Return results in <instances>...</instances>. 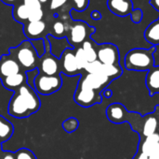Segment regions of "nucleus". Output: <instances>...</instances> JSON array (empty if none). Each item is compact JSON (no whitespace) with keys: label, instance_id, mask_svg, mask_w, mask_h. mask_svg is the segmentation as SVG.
Returning <instances> with one entry per match:
<instances>
[{"label":"nucleus","instance_id":"33","mask_svg":"<svg viewBox=\"0 0 159 159\" xmlns=\"http://www.w3.org/2000/svg\"><path fill=\"white\" fill-rule=\"evenodd\" d=\"M68 0H50L49 1V9L52 11L58 10L66 5Z\"/></svg>","mask_w":159,"mask_h":159},{"label":"nucleus","instance_id":"19","mask_svg":"<svg viewBox=\"0 0 159 159\" xmlns=\"http://www.w3.org/2000/svg\"><path fill=\"white\" fill-rule=\"evenodd\" d=\"M29 15H30L29 8L25 5H23L21 1L18 2L13 6L12 16L16 22L25 24L26 22H29Z\"/></svg>","mask_w":159,"mask_h":159},{"label":"nucleus","instance_id":"40","mask_svg":"<svg viewBox=\"0 0 159 159\" xmlns=\"http://www.w3.org/2000/svg\"><path fill=\"white\" fill-rule=\"evenodd\" d=\"M150 3L155 8L159 10V0H150Z\"/></svg>","mask_w":159,"mask_h":159},{"label":"nucleus","instance_id":"15","mask_svg":"<svg viewBox=\"0 0 159 159\" xmlns=\"http://www.w3.org/2000/svg\"><path fill=\"white\" fill-rule=\"evenodd\" d=\"M2 85L9 91H16L17 89H19L20 86H22L25 83H28V76L26 74V72H20L11 76H8L5 79L0 80Z\"/></svg>","mask_w":159,"mask_h":159},{"label":"nucleus","instance_id":"26","mask_svg":"<svg viewBox=\"0 0 159 159\" xmlns=\"http://www.w3.org/2000/svg\"><path fill=\"white\" fill-rule=\"evenodd\" d=\"M79 127V122L75 117H69L62 123V128L68 133L75 132Z\"/></svg>","mask_w":159,"mask_h":159},{"label":"nucleus","instance_id":"34","mask_svg":"<svg viewBox=\"0 0 159 159\" xmlns=\"http://www.w3.org/2000/svg\"><path fill=\"white\" fill-rule=\"evenodd\" d=\"M132 159H148V157L144 153H143L141 150H138Z\"/></svg>","mask_w":159,"mask_h":159},{"label":"nucleus","instance_id":"8","mask_svg":"<svg viewBox=\"0 0 159 159\" xmlns=\"http://www.w3.org/2000/svg\"><path fill=\"white\" fill-rule=\"evenodd\" d=\"M44 40L46 44V52L39 58V63L37 67L38 73L45 75H61V65L60 58L56 57L50 52L49 43L48 38L46 37Z\"/></svg>","mask_w":159,"mask_h":159},{"label":"nucleus","instance_id":"20","mask_svg":"<svg viewBox=\"0 0 159 159\" xmlns=\"http://www.w3.org/2000/svg\"><path fill=\"white\" fill-rule=\"evenodd\" d=\"M14 132L13 125L4 116L0 115V144L8 141Z\"/></svg>","mask_w":159,"mask_h":159},{"label":"nucleus","instance_id":"31","mask_svg":"<svg viewBox=\"0 0 159 159\" xmlns=\"http://www.w3.org/2000/svg\"><path fill=\"white\" fill-rule=\"evenodd\" d=\"M73 2V8L77 11H84L89 4V0H71Z\"/></svg>","mask_w":159,"mask_h":159},{"label":"nucleus","instance_id":"6","mask_svg":"<svg viewBox=\"0 0 159 159\" xmlns=\"http://www.w3.org/2000/svg\"><path fill=\"white\" fill-rule=\"evenodd\" d=\"M94 27L89 26L82 21L74 22L69 26L66 38L73 49L80 47L86 40L89 39L90 35L94 33Z\"/></svg>","mask_w":159,"mask_h":159},{"label":"nucleus","instance_id":"25","mask_svg":"<svg viewBox=\"0 0 159 159\" xmlns=\"http://www.w3.org/2000/svg\"><path fill=\"white\" fill-rule=\"evenodd\" d=\"M75 60H76V63H77V66H78L79 69L81 71H83L89 62L87 60V57H86L85 52H84V51H83L81 46L78 47V48H75Z\"/></svg>","mask_w":159,"mask_h":159},{"label":"nucleus","instance_id":"17","mask_svg":"<svg viewBox=\"0 0 159 159\" xmlns=\"http://www.w3.org/2000/svg\"><path fill=\"white\" fill-rule=\"evenodd\" d=\"M159 132V123L154 113H150L144 116V122L143 125L142 134L140 138H145L155 133Z\"/></svg>","mask_w":159,"mask_h":159},{"label":"nucleus","instance_id":"1","mask_svg":"<svg viewBox=\"0 0 159 159\" xmlns=\"http://www.w3.org/2000/svg\"><path fill=\"white\" fill-rule=\"evenodd\" d=\"M40 107L41 101L38 94L29 83H25L13 92L7 112L10 116L22 119L38 112Z\"/></svg>","mask_w":159,"mask_h":159},{"label":"nucleus","instance_id":"7","mask_svg":"<svg viewBox=\"0 0 159 159\" xmlns=\"http://www.w3.org/2000/svg\"><path fill=\"white\" fill-rule=\"evenodd\" d=\"M74 100L77 105L83 108H89L95 104L102 103V97L100 93L78 82L76 90L74 95Z\"/></svg>","mask_w":159,"mask_h":159},{"label":"nucleus","instance_id":"21","mask_svg":"<svg viewBox=\"0 0 159 159\" xmlns=\"http://www.w3.org/2000/svg\"><path fill=\"white\" fill-rule=\"evenodd\" d=\"M69 25H67L62 20H56L52 25H51V29H50V36H52L53 37L56 38H63L66 37L68 30H69Z\"/></svg>","mask_w":159,"mask_h":159},{"label":"nucleus","instance_id":"16","mask_svg":"<svg viewBox=\"0 0 159 159\" xmlns=\"http://www.w3.org/2000/svg\"><path fill=\"white\" fill-rule=\"evenodd\" d=\"M138 150H141L147 157L159 150V132L145 138H140Z\"/></svg>","mask_w":159,"mask_h":159},{"label":"nucleus","instance_id":"42","mask_svg":"<svg viewBox=\"0 0 159 159\" xmlns=\"http://www.w3.org/2000/svg\"><path fill=\"white\" fill-rule=\"evenodd\" d=\"M40 3H41V5H43V4H47L48 2H49L50 0H38Z\"/></svg>","mask_w":159,"mask_h":159},{"label":"nucleus","instance_id":"28","mask_svg":"<svg viewBox=\"0 0 159 159\" xmlns=\"http://www.w3.org/2000/svg\"><path fill=\"white\" fill-rule=\"evenodd\" d=\"M15 159H37L35 155L29 149L20 148L14 153Z\"/></svg>","mask_w":159,"mask_h":159},{"label":"nucleus","instance_id":"39","mask_svg":"<svg viewBox=\"0 0 159 159\" xmlns=\"http://www.w3.org/2000/svg\"><path fill=\"white\" fill-rule=\"evenodd\" d=\"M148 159H159V150L148 156Z\"/></svg>","mask_w":159,"mask_h":159},{"label":"nucleus","instance_id":"24","mask_svg":"<svg viewBox=\"0 0 159 159\" xmlns=\"http://www.w3.org/2000/svg\"><path fill=\"white\" fill-rule=\"evenodd\" d=\"M102 73L104 74L105 76L109 77L112 81H114L115 79H117L122 75L123 70H122L120 65L113 66V65H103L102 64Z\"/></svg>","mask_w":159,"mask_h":159},{"label":"nucleus","instance_id":"27","mask_svg":"<svg viewBox=\"0 0 159 159\" xmlns=\"http://www.w3.org/2000/svg\"><path fill=\"white\" fill-rule=\"evenodd\" d=\"M102 64L99 60H96V61L88 63L84 70L86 71V73H89V74L102 73Z\"/></svg>","mask_w":159,"mask_h":159},{"label":"nucleus","instance_id":"9","mask_svg":"<svg viewBox=\"0 0 159 159\" xmlns=\"http://www.w3.org/2000/svg\"><path fill=\"white\" fill-rule=\"evenodd\" d=\"M97 59L103 65H119V51L118 48L111 43H104L96 46Z\"/></svg>","mask_w":159,"mask_h":159},{"label":"nucleus","instance_id":"2","mask_svg":"<svg viewBox=\"0 0 159 159\" xmlns=\"http://www.w3.org/2000/svg\"><path fill=\"white\" fill-rule=\"evenodd\" d=\"M8 53L16 59L22 71L27 73L37 69L40 57L31 40L26 39L18 46L9 48Z\"/></svg>","mask_w":159,"mask_h":159},{"label":"nucleus","instance_id":"32","mask_svg":"<svg viewBox=\"0 0 159 159\" xmlns=\"http://www.w3.org/2000/svg\"><path fill=\"white\" fill-rule=\"evenodd\" d=\"M44 17V11L43 9H36L30 11L29 15V22H37V21H42Z\"/></svg>","mask_w":159,"mask_h":159},{"label":"nucleus","instance_id":"11","mask_svg":"<svg viewBox=\"0 0 159 159\" xmlns=\"http://www.w3.org/2000/svg\"><path fill=\"white\" fill-rule=\"evenodd\" d=\"M79 82L101 94V92L106 89V87L110 84L112 80L102 73H96V74L87 73L86 75L81 76Z\"/></svg>","mask_w":159,"mask_h":159},{"label":"nucleus","instance_id":"3","mask_svg":"<svg viewBox=\"0 0 159 159\" xmlns=\"http://www.w3.org/2000/svg\"><path fill=\"white\" fill-rule=\"evenodd\" d=\"M106 116L108 120L114 124H122L128 122L131 125L134 131L142 134L144 116L143 117L138 112H129L121 103H113L106 109Z\"/></svg>","mask_w":159,"mask_h":159},{"label":"nucleus","instance_id":"37","mask_svg":"<svg viewBox=\"0 0 159 159\" xmlns=\"http://www.w3.org/2000/svg\"><path fill=\"white\" fill-rule=\"evenodd\" d=\"M102 96H103L104 97H106V98H110L112 96H113V92H112V90H110V89H104L103 91H102V93L101 94Z\"/></svg>","mask_w":159,"mask_h":159},{"label":"nucleus","instance_id":"13","mask_svg":"<svg viewBox=\"0 0 159 159\" xmlns=\"http://www.w3.org/2000/svg\"><path fill=\"white\" fill-rule=\"evenodd\" d=\"M23 33L28 40H36L43 38L44 35L47 37L48 35L45 34L47 31V23L45 21H37V22H28L23 24Z\"/></svg>","mask_w":159,"mask_h":159},{"label":"nucleus","instance_id":"10","mask_svg":"<svg viewBox=\"0 0 159 159\" xmlns=\"http://www.w3.org/2000/svg\"><path fill=\"white\" fill-rule=\"evenodd\" d=\"M60 65L61 73H63L69 77H74L81 73L75 60V49L73 48H67L63 51L60 57Z\"/></svg>","mask_w":159,"mask_h":159},{"label":"nucleus","instance_id":"14","mask_svg":"<svg viewBox=\"0 0 159 159\" xmlns=\"http://www.w3.org/2000/svg\"><path fill=\"white\" fill-rule=\"evenodd\" d=\"M108 8L116 15L125 17L132 13L133 4L131 0H108Z\"/></svg>","mask_w":159,"mask_h":159},{"label":"nucleus","instance_id":"41","mask_svg":"<svg viewBox=\"0 0 159 159\" xmlns=\"http://www.w3.org/2000/svg\"><path fill=\"white\" fill-rule=\"evenodd\" d=\"M154 114L156 115V117H157V121H158L159 123V105H157V106H156Z\"/></svg>","mask_w":159,"mask_h":159},{"label":"nucleus","instance_id":"4","mask_svg":"<svg viewBox=\"0 0 159 159\" xmlns=\"http://www.w3.org/2000/svg\"><path fill=\"white\" fill-rule=\"evenodd\" d=\"M155 46L148 50L143 48L130 50L125 57L126 68L134 71H149L155 67Z\"/></svg>","mask_w":159,"mask_h":159},{"label":"nucleus","instance_id":"12","mask_svg":"<svg viewBox=\"0 0 159 159\" xmlns=\"http://www.w3.org/2000/svg\"><path fill=\"white\" fill-rule=\"evenodd\" d=\"M22 69L20 67L16 59L9 53L3 54L0 57V80L8 76L21 72ZM24 72V71H23Z\"/></svg>","mask_w":159,"mask_h":159},{"label":"nucleus","instance_id":"30","mask_svg":"<svg viewBox=\"0 0 159 159\" xmlns=\"http://www.w3.org/2000/svg\"><path fill=\"white\" fill-rule=\"evenodd\" d=\"M23 5H25L30 11L36 10V9H42V5L38 0H20Z\"/></svg>","mask_w":159,"mask_h":159},{"label":"nucleus","instance_id":"29","mask_svg":"<svg viewBox=\"0 0 159 159\" xmlns=\"http://www.w3.org/2000/svg\"><path fill=\"white\" fill-rule=\"evenodd\" d=\"M38 56L41 57L45 52H46V44H45V40L43 38H40V39H36V40H31Z\"/></svg>","mask_w":159,"mask_h":159},{"label":"nucleus","instance_id":"36","mask_svg":"<svg viewBox=\"0 0 159 159\" xmlns=\"http://www.w3.org/2000/svg\"><path fill=\"white\" fill-rule=\"evenodd\" d=\"M1 159H15L14 153H11V152H5V153L3 154V156L1 157Z\"/></svg>","mask_w":159,"mask_h":159},{"label":"nucleus","instance_id":"22","mask_svg":"<svg viewBox=\"0 0 159 159\" xmlns=\"http://www.w3.org/2000/svg\"><path fill=\"white\" fill-rule=\"evenodd\" d=\"M145 39L153 44L158 45L159 44V20L152 22L144 32Z\"/></svg>","mask_w":159,"mask_h":159},{"label":"nucleus","instance_id":"5","mask_svg":"<svg viewBox=\"0 0 159 159\" xmlns=\"http://www.w3.org/2000/svg\"><path fill=\"white\" fill-rule=\"evenodd\" d=\"M33 88L37 94L48 96L59 91L62 86L61 75H45L37 73L34 78Z\"/></svg>","mask_w":159,"mask_h":159},{"label":"nucleus","instance_id":"23","mask_svg":"<svg viewBox=\"0 0 159 159\" xmlns=\"http://www.w3.org/2000/svg\"><path fill=\"white\" fill-rule=\"evenodd\" d=\"M96 46L97 45H95L94 44V41L90 40V38L88 39V40H86L81 45V47H82V49H83V51L85 52V55H86L87 60H88L89 63L98 60L97 59V50H96Z\"/></svg>","mask_w":159,"mask_h":159},{"label":"nucleus","instance_id":"38","mask_svg":"<svg viewBox=\"0 0 159 159\" xmlns=\"http://www.w3.org/2000/svg\"><path fill=\"white\" fill-rule=\"evenodd\" d=\"M5 5L7 6H14L15 4H17L18 2H20V0H1Z\"/></svg>","mask_w":159,"mask_h":159},{"label":"nucleus","instance_id":"18","mask_svg":"<svg viewBox=\"0 0 159 159\" xmlns=\"http://www.w3.org/2000/svg\"><path fill=\"white\" fill-rule=\"evenodd\" d=\"M146 87L151 97L159 93V67L151 68L146 76Z\"/></svg>","mask_w":159,"mask_h":159},{"label":"nucleus","instance_id":"35","mask_svg":"<svg viewBox=\"0 0 159 159\" xmlns=\"http://www.w3.org/2000/svg\"><path fill=\"white\" fill-rule=\"evenodd\" d=\"M90 16H91V18H92L93 20H96V21H98V20H100V19L102 18V14H101L98 10H93V11L91 12Z\"/></svg>","mask_w":159,"mask_h":159}]
</instances>
